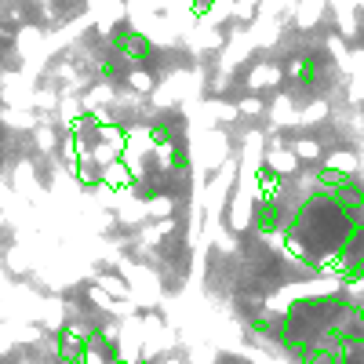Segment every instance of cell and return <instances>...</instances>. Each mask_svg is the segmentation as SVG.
Masks as SVG:
<instances>
[{
    "mask_svg": "<svg viewBox=\"0 0 364 364\" xmlns=\"http://www.w3.org/2000/svg\"><path fill=\"white\" fill-rule=\"evenodd\" d=\"M113 51H117V58H124V62H132V66H146L149 58L157 55L154 40H149L146 33L132 29V26L113 29Z\"/></svg>",
    "mask_w": 364,
    "mask_h": 364,
    "instance_id": "6da1fadb",
    "label": "cell"
},
{
    "mask_svg": "<svg viewBox=\"0 0 364 364\" xmlns=\"http://www.w3.org/2000/svg\"><path fill=\"white\" fill-rule=\"evenodd\" d=\"M288 219L291 211L284 204V197H259L255 201V230H259V237H280L288 230Z\"/></svg>",
    "mask_w": 364,
    "mask_h": 364,
    "instance_id": "7a4b0ae2",
    "label": "cell"
},
{
    "mask_svg": "<svg viewBox=\"0 0 364 364\" xmlns=\"http://www.w3.org/2000/svg\"><path fill=\"white\" fill-rule=\"evenodd\" d=\"M288 77H291V84H295L299 91H317L324 84V77H328V62L317 51H306V55H299L295 62H291Z\"/></svg>",
    "mask_w": 364,
    "mask_h": 364,
    "instance_id": "3957f363",
    "label": "cell"
},
{
    "mask_svg": "<svg viewBox=\"0 0 364 364\" xmlns=\"http://www.w3.org/2000/svg\"><path fill=\"white\" fill-rule=\"evenodd\" d=\"M149 138H154L157 146H171V143H179V135H175V124H154V128H149Z\"/></svg>",
    "mask_w": 364,
    "mask_h": 364,
    "instance_id": "277c9868",
    "label": "cell"
},
{
    "mask_svg": "<svg viewBox=\"0 0 364 364\" xmlns=\"http://www.w3.org/2000/svg\"><path fill=\"white\" fill-rule=\"evenodd\" d=\"M211 4H215V0H193V15H208Z\"/></svg>",
    "mask_w": 364,
    "mask_h": 364,
    "instance_id": "5b68a950",
    "label": "cell"
}]
</instances>
